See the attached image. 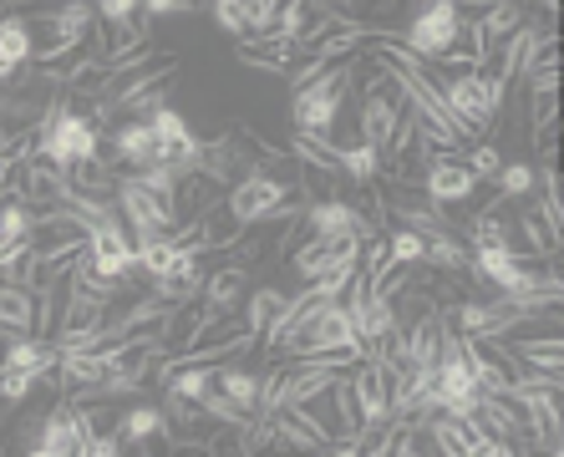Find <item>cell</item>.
I'll use <instances>...</instances> for the list:
<instances>
[{"mask_svg":"<svg viewBox=\"0 0 564 457\" xmlns=\"http://www.w3.org/2000/svg\"><path fill=\"white\" fill-rule=\"evenodd\" d=\"M214 21H219V31H229V36H250V0H209Z\"/></svg>","mask_w":564,"mask_h":457,"instance_id":"7402d4cb","label":"cell"},{"mask_svg":"<svg viewBox=\"0 0 564 457\" xmlns=\"http://www.w3.org/2000/svg\"><path fill=\"white\" fill-rule=\"evenodd\" d=\"M330 157H336V173L351 183H367L371 188V183L381 178V153L361 138V132H356V143H336V138H330Z\"/></svg>","mask_w":564,"mask_h":457,"instance_id":"5bb4252c","label":"cell"},{"mask_svg":"<svg viewBox=\"0 0 564 457\" xmlns=\"http://www.w3.org/2000/svg\"><path fill=\"white\" fill-rule=\"evenodd\" d=\"M198 301H204V311H209L214 320H224V315L245 301V264H224V270H214L209 280L198 285Z\"/></svg>","mask_w":564,"mask_h":457,"instance_id":"4fadbf2b","label":"cell"},{"mask_svg":"<svg viewBox=\"0 0 564 457\" xmlns=\"http://www.w3.org/2000/svg\"><path fill=\"white\" fill-rule=\"evenodd\" d=\"M214 387L224 396H235L239 406H260V387H264V371H250V366H214Z\"/></svg>","mask_w":564,"mask_h":457,"instance_id":"2e32d148","label":"cell"},{"mask_svg":"<svg viewBox=\"0 0 564 457\" xmlns=\"http://www.w3.org/2000/svg\"><path fill=\"white\" fill-rule=\"evenodd\" d=\"M112 157L128 163V168H153L163 163V148H158V128L153 118H128L112 128Z\"/></svg>","mask_w":564,"mask_h":457,"instance_id":"30bf717a","label":"cell"},{"mask_svg":"<svg viewBox=\"0 0 564 457\" xmlns=\"http://www.w3.org/2000/svg\"><path fill=\"white\" fill-rule=\"evenodd\" d=\"M437 87H443V102H447V112H453V122H458V138L488 132L499 122L503 102H509V81H499L488 66L447 72V77H437Z\"/></svg>","mask_w":564,"mask_h":457,"instance_id":"3957f363","label":"cell"},{"mask_svg":"<svg viewBox=\"0 0 564 457\" xmlns=\"http://www.w3.org/2000/svg\"><path fill=\"white\" fill-rule=\"evenodd\" d=\"M31 153L66 173V168H77V163H93V157L102 153V128H97L82 107L66 102V97H52L36 118V143H31Z\"/></svg>","mask_w":564,"mask_h":457,"instance_id":"6da1fadb","label":"cell"},{"mask_svg":"<svg viewBox=\"0 0 564 457\" xmlns=\"http://www.w3.org/2000/svg\"><path fill=\"white\" fill-rule=\"evenodd\" d=\"M235 56L245 66H260V72H290V62H295V41H285L280 31H260V36H239Z\"/></svg>","mask_w":564,"mask_h":457,"instance_id":"7c38bea8","label":"cell"},{"mask_svg":"<svg viewBox=\"0 0 564 457\" xmlns=\"http://www.w3.org/2000/svg\"><path fill=\"white\" fill-rule=\"evenodd\" d=\"M361 254V239H341V235H311L301 249H295V274L301 280H315V274H326L330 264H341V260H356Z\"/></svg>","mask_w":564,"mask_h":457,"instance_id":"8fae6325","label":"cell"},{"mask_svg":"<svg viewBox=\"0 0 564 457\" xmlns=\"http://www.w3.org/2000/svg\"><path fill=\"white\" fill-rule=\"evenodd\" d=\"M422 264H433V270H447V274H458V270H468V244H463L458 235L427 239V254H422Z\"/></svg>","mask_w":564,"mask_h":457,"instance_id":"ffe728a7","label":"cell"},{"mask_svg":"<svg viewBox=\"0 0 564 457\" xmlns=\"http://www.w3.org/2000/svg\"><path fill=\"white\" fill-rule=\"evenodd\" d=\"M494 183H499L503 204H524V198H534V188H539V168L529 163V157H519V163H509V157H503L499 173H494Z\"/></svg>","mask_w":564,"mask_h":457,"instance_id":"e0dca14e","label":"cell"},{"mask_svg":"<svg viewBox=\"0 0 564 457\" xmlns=\"http://www.w3.org/2000/svg\"><path fill=\"white\" fill-rule=\"evenodd\" d=\"M408 6H412V11H417V6H427V0H408Z\"/></svg>","mask_w":564,"mask_h":457,"instance_id":"d4e9b609","label":"cell"},{"mask_svg":"<svg viewBox=\"0 0 564 457\" xmlns=\"http://www.w3.org/2000/svg\"><path fill=\"white\" fill-rule=\"evenodd\" d=\"M422 194L433 198L437 209H447V204H468L473 194H478V178L468 173V163H463L458 153H437L427 168H422Z\"/></svg>","mask_w":564,"mask_h":457,"instance_id":"9c48e42d","label":"cell"},{"mask_svg":"<svg viewBox=\"0 0 564 457\" xmlns=\"http://www.w3.org/2000/svg\"><path fill=\"white\" fill-rule=\"evenodd\" d=\"M351 381V402H356V427L361 432H377L397 417L392 412V377H387V366L381 356H361L356 371H346Z\"/></svg>","mask_w":564,"mask_h":457,"instance_id":"52a82bcc","label":"cell"},{"mask_svg":"<svg viewBox=\"0 0 564 457\" xmlns=\"http://www.w3.org/2000/svg\"><path fill=\"white\" fill-rule=\"evenodd\" d=\"M463 21H468V15H463L453 0H427V6L412 11L408 31L397 41H402L412 56H422V62H437V56H447L463 41Z\"/></svg>","mask_w":564,"mask_h":457,"instance_id":"5b68a950","label":"cell"},{"mask_svg":"<svg viewBox=\"0 0 564 457\" xmlns=\"http://www.w3.org/2000/svg\"><path fill=\"white\" fill-rule=\"evenodd\" d=\"M422 254H427V239L412 235V229H387V260H392V270H408V264H422Z\"/></svg>","mask_w":564,"mask_h":457,"instance_id":"44dd1931","label":"cell"},{"mask_svg":"<svg viewBox=\"0 0 564 457\" xmlns=\"http://www.w3.org/2000/svg\"><path fill=\"white\" fill-rule=\"evenodd\" d=\"M275 11H280V0H250V36L275 26Z\"/></svg>","mask_w":564,"mask_h":457,"instance_id":"cb8c5ba5","label":"cell"},{"mask_svg":"<svg viewBox=\"0 0 564 457\" xmlns=\"http://www.w3.org/2000/svg\"><path fill=\"white\" fill-rule=\"evenodd\" d=\"M285 301H290V290H275V285H260L245 301V326L254 330V336H264V330L275 326V315L285 311Z\"/></svg>","mask_w":564,"mask_h":457,"instance_id":"ac0fdd59","label":"cell"},{"mask_svg":"<svg viewBox=\"0 0 564 457\" xmlns=\"http://www.w3.org/2000/svg\"><path fill=\"white\" fill-rule=\"evenodd\" d=\"M351 56L346 62H330L321 77H311L305 87L290 91V128L301 138H321L330 143L336 138V122H341V107L351 97Z\"/></svg>","mask_w":564,"mask_h":457,"instance_id":"7a4b0ae2","label":"cell"},{"mask_svg":"<svg viewBox=\"0 0 564 457\" xmlns=\"http://www.w3.org/2000/svg\"><path fill=\"white\" fill-rule=\"evenodd\" d=\"M280 356H351V361H361L367 346L356 336V320L346 311V301H330L305 315V326L290 336V346Z\"/></svg>","mask_w":564,"mask_h":457,"instance_id":"277c9868","label":"cell"},{"mask_svg":"<svg viewBox=\"0 0 564 457\" xmlns=\"http://www.w3.org/2000/svg\"><path fill=\"white\" fill-rule=\"evenodd\" d=\"M122 437V447H143L148 437H163L169 443L173 437V427H169V412L163 406H128L118 417V427H112Z\"/></svg>","mask_w":564,"mask_h":457,"instance_id":"9a60e30c","label":"cell"},{"mask_svg":"<svg viewBox=\"0 0 564 457\" xmlns=\"http://www.w3.org/2000/svg\"><path fill=\"white\" fill-rule=\"evenodd\" d=\"M463 163H468V173H473V178L484 183V178H494V173H499L503 153H499V143H478L468 157H463Z\"/></svg>","mask_w":564,"mask_h":457,"instance_id":"603a6c76","label":"cell"},{"mask_svg":"<svg viewBox=\"0 0 564 457\" xmlns=\"http://www.w3.org/2000/svg\"><path fill=\"white\" fill-rule=\"evenodd\" d=\"M377 72H381V66H377ZM402 118H408V97H402V87L381 72L377 87H367L361 97H356V132H361V138H367V143L387 157V148L397 143Z\"/></svg>","mask_w":564,"mask_h":457,"instance_id":"8992f818","label":"cell"},{"mask_svg":"<svg viewBox=\"0 0 564 457\" xmlns=\"http://www.w3.org/2000/svg\"><path fill=\"white\" fill-rule=\"evenodd\" d=\"M468 244H513L519 249V239H513V224L503 219L499 209H484V214H473V224H468Z\"/></svg>","mask_w":564,"mask_h":457,"instance_id":"d6986e66","label":"cell"},{"mask_svg":"<svg viewBox=\"0 0 564 457\" xmlns=\"http://www.w3.org/2000/svg\"><path fill=\"white\" fill-rule=\"evenodd\" d=\"M301 219H305V229H311V235H341V239H361V244H367L371 235H381L367 214L356 209V204H346V198H336V194H330V198H311V204L301 209Z\"/></svg>","mask_w":564,"mask_h":457,"instance_id":"ba28073f","label":"cell"}]
</instances>
